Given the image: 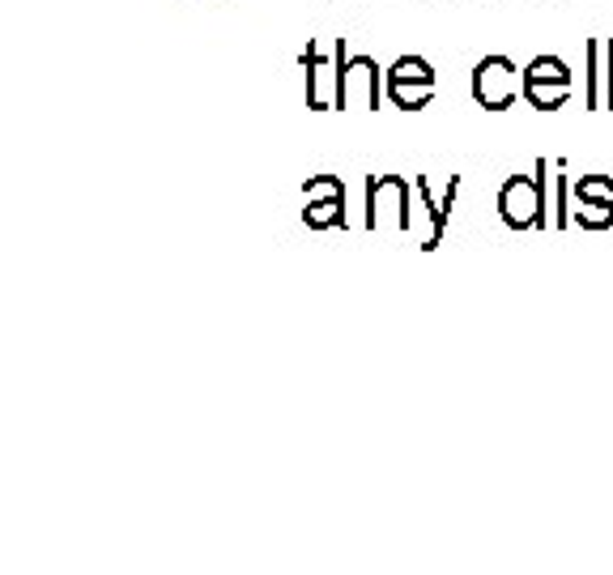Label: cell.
I'll return each mask as SVG.
<instances>
[{"label": "cell", "instance_id": "cell-1", "mask_svg": "<svg viewBox=\"0 0 613 575\" xmlns=\"http://www.w3.org/2000/svg\"><path fill=\"white\" fill-rule=\"evenodd\" d=\"M499 218L511 231H529L536 222H545V158L536 162V180L529 175H511L499 188Z\"/></svg>", "mask_w": 613, "mask_h": 575}, {"label": "cell", "instance_id": "cell-2", "mask_svg": "<svg viewBox=\"0 0 613 575\" xmlns=\"http://www.w3.org/2000/svg\"><path fill=\"white\" fill-rule=\"evenodd\" d=\"M354 85H362L366 107L375 111V107H380V64H375L371 56H345V39H341V43H336V78H332V107H336V111L350 103Z\"/></svg>", "mask_w": 613, "mask_h": 575}, {"label": "cell", "instance_id": "cell-3", "mask_svg": "<svg viewBox=\"0 0 613 575\" xmlns=\"http://www.w3.org/2000/svg\"><path fill=\"white\" fill-rule=\"evenodd\" d=\"M383 222H392L396 231L413 226V218H409V183L401 175L366 180V226L375 231Z\"/></svg>", "mask_w": 613, "mask_h": 575}, {"label": "cell", "instance_id": "cell-4", "mask_svg": "<svg viewBox=\"0 0 613 575\" xmlns=\"http://www.w3.org/2000/svg\"><path fill=\"white\" fill-rule=\"evenodd\" d=\"M515 64L508 56H485L473 69V99L485 107V111H508L515 103Z\"/></svg>", "mask_w": 613, "mask_h": 575}, {"label": "cell", "instance_id": "cell-5", "mask_svg": "<svg viewBox=\"0 0 613 575\" xmlns=\"http://www.w3.org/2000/svg\"><path fill=\"white\" fill-rule=\"evenodd\" d=\"M413 188H418L422 205H426V213H431V235H426V243H422V252H434V248L443 243L448 218H452V205H456V196H460V175H452V180H448V188H443V201H434V196H431V180H426V175H418V180H413Z\"/></svg>", "mask_w": 613, "mask_h": 575}, {"label": "cell", "instance_id": "cell-6", "mask_svg": "<svg viewBox=\"0 0 613 575\" xmlns=\"http://www.w3.org/2000/svg\"><path fill=\"white\" fill-rule=\"evenodd\" d=\"M388 94L401 111H422L434 99V81H392L388 78Z\"/></svg>", "mask_w": 613, "mask_h": 575}, {"label": "cell", "instance_id": "cell-7", "mask_svg": "<svg viewBox=\"0 0 613 575\" xmlns=\"http://www.w3.org/2000/svg\"><path fill=\"white\" fill-rule=\"evenodd\" d=\"M303 222L311 231H329V226H345V196H324L311 201L303 210Z\"/></svg>", "mask_w": 613, "mask_h": 575}, {"label": "cell", "instance_id": "cell-8", "mask_svg": "<svg viewBox=\"0 0 613 575\" xmlns=\"http://www.w3.org/2000/svg\"><path fill=\"white\" fill-rule=\"evenodd\" d=\"M524 99L536 111H559L571 99V85H559V81H524Z\"/></svg>", "mask_w": 613, "mask_h": 575}, {"label": "cell", "instance_id": "cell-9", "mask_svg": "<svg viewBox=\"0 0 613 575\" xmlns=\"http://www.w3.org/2000/svg\"><path fill=\"white\" fill-rule=\"evenodd\" d=\"M306 107L311 111H324V94H320V78H324V52H320V43H306Z\"/></svg>", "mask_w": 613, "mask_h": 575}, {"label": "cell", "instance_id": "cell-10", "mask_svg": "<svg viewBox=\"0 0 613 575\" xmlns=\"http://www.w3.org/2000/svg\"><path fill=\"white\" fill-rule=\"evenodd\" d=\"M524 81H559V85H571V69L562 64L559 56H536L533 64L520 73Z\"/></svg>", "mask_w": 613, "mask_h": 575}, {"label": "cell", "instance_id": "cell-11", "mask_svg": "<svg viewBox=\"0 0 613 575\" xmlns=\"http://www.w3.org/2000/svg\"><path fill=\"white\" fill-rule=\"evenodd\" d=\"M580 226H584V231H610L613 201H580Z\"/></svg>", "mask_w": 613, "mask_h": 575}, {"label": "cell", "instance_id": "cell-12", "mask_svg": "<svg viewBox=\"0 0 613 575\" xmlns=\"http://www.w3.org/2000/svg\"><path fill=\"white\" fill-rule=\"evenodd\" d=\"M392 81H434V69L422 60V56H401L392 69H388Z\"/></svg>", "mask_w": 613, "mask_h": 575}, {"label": "cell", "instance_id": "cell-13", "mask_svg": "<svg viewBox=\"0 0 613 575\" xmlns=\"http://www.w3.org/2000/svg\"><path fill=\"white\" fill-rule=\"evenodd\" d=\"M575 196L580 201H613V175H580Z\"/></svg>", "mask_w": 613, "mask_h": 575}, {"label": "cell", "instance_id": "cell-14", "mask_svg": "<svg viewBox=\"0 0 613 575\" xmlns=\"http://www.w3.org/2000/svg\"><path fill=\"white\" fill-rule=\"evenodd\" d=\"M324 196H345V183L336 180V175H315V180H306L303 188V201H324Z\"/></svg>", "mask_w": 613, "mask_h": 575}]
</instances>
